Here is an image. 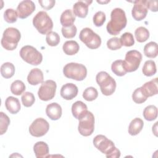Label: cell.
Returning a JSON list of instances; mask_svg holds the SVG:
<instances>
[{
  "label": "cell",
  "instance_id": "cell-34",
  "mask_svg": "<svg viewBox=\"0 0 158 158\" xmlns=\"http://www.w3.org/2000/svg\"><path fill=\"white\" fill-rule=\"evenodd\" d=\"M148 97L143 93L141 87L136 88L132 94V99L136 104H141L147 100Z\"/></svg>",
  "mask_w": 158,
  "mask_h": 158
},
{
  "label": "cell",
  "instance_id": "cell-8",
  "mask_svg": "<svg viewBox=\"0 0 158 158\" xmlns=\"http://www.w3.org/2000/svg\"><path fill=\"white\" fill-rule=\"evenodd\" d=\"M80 40L89 49L98 48L101 44V37L89 28L82 29L79 35Z\"/></svg>",
  "mask_w": 158,
  "mask_h": 158
},
{
  "label": "cell",
  "instance_id": "cell-4",
  "mask_svg": "<svg viewBox=\"0 0 158 158\" xmlns=\"http://www.w3.org/2000/svg\"><path fill=\"white\" fill-rule=\"evenodd\" d=\"M96 82L100 86L102 93L105 96L112 95L116 88L115 80L106 72H99L96 77Z\"/></svg>",
  "mask_w": 158,
  "mask_h": 158
},
{
  "label": "cell",
  "instance_id": "cell-45",
  "mask_svg": "<svg viewBox=\"0 0 158 158\" xmlns=\"http://www.w3.org/2000/svg\"><path fill=\"white\" fill-rule=\"evenodd\" d=\"M97 2H98V3H101V4H104V3H107V2H110V1H106V2H102V1H97Z\"/></svg>",
  "mask_w": 158,
  "mask_h": 158
},
{
  "label": "cell",
  "instance_id": "cell-44",
  "mask_svg": "<svg viewBox=\"0 0 158 158\" xmlns=\"http://www.w3.org/2000/svg\"><path fill=\"white\" fill-rule=\"evenodd\" d=\"M146 4L148 9L152 12L157 11V1H146Z\"/></svg>",
  "mask_w": 158,
  "mask_h": 158
},
{
  "label": "cell",
  "instance_id": "cell-19",
  "mask_svg": "<svg viewBox=\"0 0 158 158\" xmlns=\"http://www.w3.org/2000/svg\"><path fill=\"white\" fill-rule=\"evenodd\" d=\"M43 73L38 68L31 69L27 77V81L31 85H36L43 83Z\"/></svg>",
  "mask_w": 158,
  "mask_h": 158
},
{
  "label": "cell",
  "instance_id": "cell-7",
  "mask_svg": "<svg viewBox=\"0 0 158 158\" xmlns=\"http://www.w3.org/2000/svg\"><path fill=\"white\" fill-rule=\"evenodd\" d=\"M19 54L24 61L33 65H38L43 60L41 53L32 46L26 45L23 46L20 49Z\"/></svg>",
  "mask_w": 158,
  "mask_h": 158
},
{
  "label": "cell",
  "instance_id": "cell-26",
  "mask_svg": "<svg viewBox=\"0 0 158 158\" xmlns=\"http://www.w3.org/2000/svg\"><path fill=\"white\" fill-rule=\"evenodd\" d=\"M145 56L149 58H155L158 54V46L156 42L151 41L147 43L144 47Z\"/></svg>",
  "mask_w": 158,
  "mask_h": 158
},
{
  "label": "cell",
  "instance_id": "cell-28",
  "mask_svg": "<svg viewBox=\"0 0 158 158\" xmlns=\"http://www.w3.org/2000/svg\"><path fill=\"white\" fill-rule=\"evenodd\" d=\"M156 65L154 61L152 60H146L143 67V73L147 77L154 75L156 73Z\"/></svg>",
  "mask_w": 158,
  "mask_h": 158
},
{
  "label": "cell",
  "instance_id": "cell-13",
  "mask_svg": "<svg viewBox=\"0 0 158 158\" xmlns=\"http://www.w3.org/2000/svg\"><path fill=\"white\" fill-rule=\"evenodd\" d=\"M35 10V3L30 0H25L21 1L17 7V13L18 17L23 19L27 18Z\"/></svg>",
  "mask_w": 158,
  "mask_h": 158
},
{
  "label": "cell",
  "instance_id": "cell-27",
  "mask_svg": "<svg viewBox=\"0 0 158 158\" xmlns=\"http://www.w3.org/2000/svg\"><path fill=\"white\" fill-rule=\"evenodd\" d=\"M15 73V66L10 62H5L1 67V75L5 78H11Z\"/></svg>",
  "mask_w": 158,
  "mask_h": 158
},
{
  "label": "cell",
  "instance_id": "cell-12",
  "mask_svg": "<svg viewBox=\"0 0 158 158\" xmlns=\"http://www.w3.org/2000/svg\"><path fill=\"white\" fill-rule=\"evenodd\" d=\"M49 129V124L44 118L35 119L29 127L30 135L35 137H41L46 135Z\"/></svg>",
  "mask_w": 158,
  "mask_h": 158
},
{
  "label": "cell",
  "instance_id": "cell-37",
  "mask_svg": "<svg viewBox=\"0 0 158 158\" xmlns=\"http://www.w3.org/2000/svg\"><path fill=\"white\" fill-rule=\"evenodd\" d=\"M17 17V13L13 9H7L4 12V19L7 23H12L15 22Z\"/></svg>",
  "mask_w": 158,
  "mask_h": 158
},
{
  "label": "cell",
  "instance_id": "cell-30",
  "mask_svg": "<svg viewBox=\"0 0 158 158\" xmlns=\"http://www.w3.org/2000/svg\"><path fill=\"white\" fill-rule=\"evenodd\" d=\"M111 70L114 74L119 77H122L127 73L122 60H115L111 65Z\"/></svg>",
  "mask_w": 158,
  "mask_h": 158
},
{
  "label": "cell",
  "instance_id": "cell-1",
  "mask_svg": "<svg viewBox=\"0 0 158 158\" xmlns=\"http://www.w3.org/2000/svg\"><path fill=\"white\" fill-rule=\"evenodd\" d=\"M127 23L125 11L121 8H115L110 13V20L106 26L107 31L111 35H117L126 27Z\"/></svg>",
  "mask_w": 158,
  "mask_h": 158
},
{
  "label": "cell",
  "instance_id": "cell-38",
  "mask_svg": "<svg viewBox=\"0 0 158 158\" xmlns=\"http://www.w3.org/2000/svg\"><path fill=\"white\" fill-rule=\"evenodd\" d=\"M22 102L25 107H31L35 101V98L32 93L25 92L21 97Z\"/></svg>",
  "mask_w": 158,
  "mask_h": 158
},
{
  "label": "cell",
  "instance_id": "cell-25",
  "mask_svg": "<svg viewBox=\"0 0 158 158\" xmlns=\"http://www.w3.org/2000/svg\"><path fill=\"white\" fill-rule=\"evenodd\" d=\"M62 49L65 54L69 56H73L78 52L80 46L77 41L70 40L67 41L64 43Z\"/></svg>",
  "mask_w": 158,
  "mask_h": 158
},
{
  "label": "cell",
  "instance_id": "cell-2",
  "mask_svg": "<svg viewBox=\"0 0 158 158\" xmlns=\"http://www.w3.org/2000/svg\"><path fill=\"white\" fill-rule=\"evenodd\" d=\"M93 144L96 148L104 154L107 158H117L120 156V151L115 146L114 143L106 136L98 135L93 139Z\"/></svg>",
  "mask_w": 158,
  "mask_h": 158
},
{
  "label": "cell",
  "instance_id": "cell-32",
  "mask_svg": "<svg viewBox=\"0 0 158 158\" xmlns=\"http://www.w3.org/2000/svg\"><path fill=\"white\" fill-rule=\"evenodd\" d=\"M25 90V85L21 80L14 81L10 86V91L13 94L19 96L22 94Z\"/></svg>",
  "mask_w": 158,
  "mask_h": 158
},
{
  "label": "cell",
  "instance_id": "cell-39",
  "mask_svg": "<svg viewBox=\"0 0 158 158\" xmlns=\"http://www.w3.org/2000/svg\"><path fill=\"white\" fill-rule=\"evenodd\" d=\"M1 117V122H0V130H1V135H3L5 133L7 130L8 126L10 124V119L9 117L2 112H0Z\"/></svg>",
  "mask_w": 158,
  "mask_h": 158
},
{
  "label": "cell",
  "instance_id": "cell-10",
  "mask_svg": "<svg viewBox=\"0 0 158 158\" xmlns=\"http://www.w3.org/2000/svg\"><path fill=\"white\" fill-rule=\"evenodd\" d=\"M94 130V117L92 112L88 111L86 114L79 120L78 130L80 135L88 136L93 134Z\"/></svg>",
  "mask_w": 158,
  "mask_h": 158
},
{
  "label": "cell",
  "instance_id": "cell-42",
  "mask_svg": "<svg viewBox=\"0 0 158 158\" xmlns=\"http://www.w3.org/2000/svg\"><path fill=\"white\" fill-rule=\"evenodd\" d=\"M107 46L110 50H117L122 48V45L120 43V38L117 37H114L110 38L107 41Z\"/></svg>",
  "mask_w": 158,
  "mask_h": 158
},
{
  "label": "cell",
  "instance_id": "cell-24",
  "mask_svg": "<svg viewBox=\"0 0 158 158\" xmlns=\"http://www.w3.org/2000/svg\"><path fill=\"white\" fill-rule=\"evenodd\" d=\"M144 122L140 118L136 117L131 120L128 127V133L131 136L137 135L143 129Z\"/></svg>",
  "mask_w": 158,
  "mask_h": 158
},
{
  "label": "cell",
  "instance_id": "cell-20",
  "mask_svg": "<svg viewBox=\"0 0 158 158\" xmlns=\"http://www.w3.org/2000/svg\"><path fill=\"white\" fill-rule=\"evenodd\" d=\"M157 78H155L154 79H152L151 81L145 83L141 86L143 93L148 98L157 94Z\"/></svg>",
  "mask_w": 158,
  "mask_h": 158
},
{
  "label": "cell",
  "instance_id": "cell-40",
  "mask_svg": "<svg viewBox=\"0 0 158 158\" xmlns=\"http://www.w3.org/2000/svg\"><path fill=\"white\" fill-rule=\"evenodd\" d=\"M62 35L65 38H72L75 36L77 31V29L75 25H73L70 27H64L61 29Z\"/></svg>",
  "mask_w": 158,
  "mask_h": 158
},
{
  "label": "cell",
  "instance_id": "cell-9",
  "mask_svg": "<svg viewBox=\"0 0 158 158\" xmlns=\"http://www.w3.org/2000/svg\"><path fill=\"white\" fill-rule=\"evenodd\" d=\"M142 60V55L140 52L136 50H131L125 54L123 60V67L127 72L136 71L139 67Z\"/></svg>",
  "mask_w": 158,
  "mask_h": 158
},
{
  "label": "cell",
  "instance_id": "cell-5",
  "mask_svg": "<svg viewBox=\"0 0 158 158\" xmlns=\"http://www.w3.org/2000/svg\"><path fill=\"white\" fill-rule=\"evenodd\" d=\"M63 73L65 77L68 78L82 81L87 75V69L81 64L70 62L64 67Z\"/></svg>",
  "mask_w": 158,
  "mask_h": 158
},
{
  "label": "cell",
  "instance_id": "cell-17",
  "mask_svg": "<svg viewBox=\"0 0 158 158\" xmlns=\"http://www.w3.org/2000/svg\"><path fill=\"white\" fill-rule=\"evenodd\" d=\"M62 107L57 102H52L48 104L46 108V114L52 120H57L62 115Z\"/></svg>",
  "mask_w": 158,
  "mask_h": 158
},
{
  "label": "cell",
  "instance_id": "cell-16",
  "mask_svg": "<svg viewBox=\"0 0 158 158\" xmlns=\"http://www.w3.org/2000/svg\"><path fill=\"white\" fill-rule=\"evenodd\" d=\"M78 91V88L75 84L68 83L62 86L60 93L62 98L64 99L71 100L77 96Z\"/></svg>",
  "mask_w": 158,
  "mask_h": 158
},
{
  "label": "cell",
  "instance_id": "cell-41",
  "mask_svg": "<svg viewBox=\"0 0 158 158\" xmlns=\"http://www.w3.org/2000/svg\"><path fill=\"white\" fill-rule=\"evenodd\" d=\"M106 19V14L102 11H98L93 16V23L96 27H101L105 22Z\"/></svg>",
  "mask_w": 158,
  "mask_h": 158
},
{
  "label": "cell",
  "instance_id": "cell-6",
  "mask_svg": "<svg viewBox=\"0 0 158 158\" xmlns=\"http://www.w3.org/2000/svg\"><path fill=\"white\" fill-rule=\"evenodd\" d=\"M33 25L42 35H46L51 31L53 28L52 19L44 11H40L35 15L33 19Z\"/></svg>",
  "mask_w": 158,
  "mask_h": 158
},
{
  "label": "cell",
  "instance_id": "cell-36",
  "mask_svg": "<svg viewBox=\"0 0 158 158\" xmlns=\"http://www.w3.org/2000/svg\"><path fill=\"white\" fill-rule=\"evenodd\" d=\"M120 41L122 45L126 47L132 46L135 44L133 35L130 32H125L122 34L120 36Z\"/></svg>",
  "mask_w": 158,
  "mask_h": 158
},
{
  "label": "cell",
  "instance_id": "cell-33",
  "mask_svg": "<svg viewBox=\"0 0 158 158\" xmlns=\"http://www.w3.org/2000/svg\"><path fill=\"white\" fill-rule=\"evenodd\" d=\"M98 96L97 89L92 86L86 88L83 93V98L87 101H93Z\"/></svg>",
  "mask_w": 158,
  "mask_h": 158
},
{
  "label": "cell",
  "instance_id": "cell-35",
  "mask_svg": "<svg viewBox=\"0 0 158 158\" xmlns=\"http://www.w3.org/2000/svg\"><path fill=\"white\" fill-rule=\"evenodd\" d=\"M46 41L50 46H56L60 42V36L56 32L50 31L46 34Z\"/></svg>",
  "mask_w": 158,
  "mask_h": 158
},
{
  "label": "cell",
  "instance_id": "cell-29",
  "mask_svg": "<svg viewBox=\"0 0 158 158\" xmlns=\"http://www.w3.org/2000/svg\"><path fill=\"white\" fill-rule=\"evenodd\" d=\"M143 117L148 121H152L157 117V109L154 105H149L143 110Z\"/></svg>",
  "mask_w": 158,
  "mask_h": 158
},
{
  "label": "cell",
  "instance_id": "cell-15",
  "mask_svg": "<svg viewBox=\"0 0 158 158\" xmlns=\"http://www.w3.org/2000/svg\"><path fill=\"white\" fill-rule=\"evenodd\" d=\"M92 1H79L73 6V14L80 18H85L88 12V7Z\"/></svg>",
  "mask_w": 158,
  "mask_h": 158
},
{
  "label": "cell",
  "instance_id": "cell-11",
  "mask_svg": "<svg viewBox=\"0 0 158 158\" xmlns=\"http://www.w3.org/2000/svg\"><path fill=\"white\" fill-rule=\"evenodd\" d=\"M56 88V83L52 80H48L43 82L38 91L39 98L44 101L52 99L55 96Z\"/></svg>",
  "mask_w": 158,
  "mask_h": 158
},
{
  "label": "cell",
  "instance_id": "cell-21",
  "mask_svg": "<svg viewBox=\"0 0 158 158\" xmlns=\"http://www.w3.org/2000/svg\"><path fill=\"white\" fill-rule=\"evenodd\" d=\"M5 106L7 110L12 114H15L20 110V104L19 100L13 96H9L5 101Z\"/></svg>",
  "mask_w": 158,
  "mask_h": 158
},
{
  "label": "cell",
  "instance_id": "cell-18",
  "mask_svg": "<svg viewBox=\"0 0 158 158\" xmlns=\"http://www.w3.org/2000/svg\"><path fill=\"white\" fill-rule=\"evenodd\" d=\"M88 112L87 106L81 101H77L72 106V113L73 116L80 120Z\"/></svg>",
  "mask_w": 158,
  "mask_h": 158
},
{
  "label": "cell",
  "instance_id": "cell-43",
  "mask_svg": "<svg viewBox=\"0 0 158 158\" xmlns=\"http://www.w3.org/2000/svg\"><path fill=\"white\" fill-rule=\"evenodd\" d=\"M38 2L40 4L41 6L43 9L46 10H50L54 6L56 1L54 0H44V1L39 0Z\"/></svg>",
  "mask_w": 158,
  "mask_h": 158
},
{
  "label": "cell",
  "instance_id": "cell-23",
  "mask_svg": "<svg viewBox=\"0 0 158 158\" xmlns=\"http://www.w3.org/2000/svg\"><path fill=\"white\" fill-rule=\"evenodd\" d=\"M75 17L70 9L65 10L61 14L60 22L62 27H68L73 25Z\"/></svg>",
  "mask_w": 158,
  "mask_h": 158
},
{
  "label": "cell",
  "instance_id": "cell-14",
  "mask_svg": "<svg viewBox=\"0 0 158 158\" xmlns=\"http://www.w3.org/2000/svg\"><path fill=\"white\" fill-rule=\"evenodd\" d=\"M131 10L132 17L135 20L140 21L143 20L148 14V9L146 7L145 0L135 1Z\"/></svg>",
  "mask_w": 158,
  "mask_h": 158
},
{
  "label": "cell",
  "instance_id": "cell-31",
  "mask_svg": "<svg viewBox=\"0 0 158 158\" xmlns=\"http://www.w3.org/2000/svg\"><path fill=\"white\" fill-rule=\"evenodd\" d=\"M135 35L137 41L139 43H143L148 40L149 37V32L145 27H139L136 29Z\"/></svg>",
  "mask_w": 158,
  "mask_h": 158
},
{
  "label": "cell",
  "instance_id": "cell-22",
  "mask_svg": "<svg viewBox=\"0 0 158 158\" xmlns=\"http://www.w3.org/2000/svg\"><path fill=\"white\" fill-rule=\"evenodd\" d=\"M33 151L37 158L46 157L49 154L48 145L44 141H38L33 146Z\"/></svg>",
  "mask_w": 158,
  "mask_h": 158
},
{
  "label": "cell",
  "instance_id": "cell-3",
  "mask_svg": "<svg viewBox=\"0 0 158 158\" xmlns=\"http://www.w3.org/2000/svg\"><path fill=\"white\" fill-rule=\"evenodd\" d=\"M21 38L20 31L14 27L7 28L2 35L1 41L2 46L7 51H13L17 47Z\"/></svg>",
  "mask_w": 158,
  "mask_h": 158
}]
</instances>
